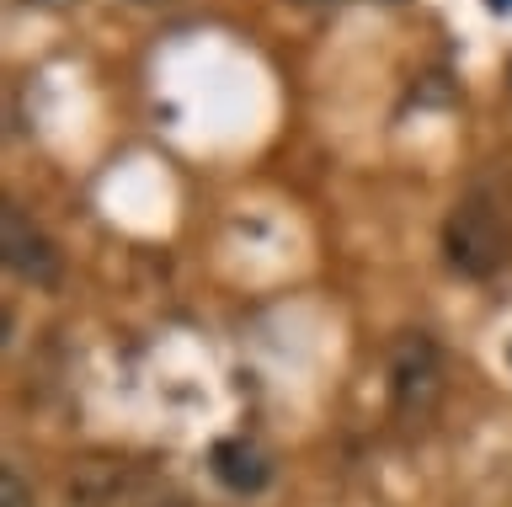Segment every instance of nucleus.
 <instances>
[{
    "label": "nucleus",
    "instance_id": "f257e3e1",
    "mask_svg": "<svg viewBox=\"0 0 512 507\" xmlns=\"http://www.w3.org/2000/svg\"><path fill=\"white\" fill-rule=\"evenodd\" d=\"M443 251H448V267L464 278L502 273L507 257H512V209L491 193V187H470V193L448 209Z\"/></svg>",
    "mask_w": 512,
    "mask_h": 507
},
{
    "label": "nucleus",
    "instance_id": "f03ea898",
    "mask_svg": "<svg viewBox=\"0 0 512 507\" xmlns=\"http://www.w3.org/2000/svg\"><path fill=\"white\" fill-rule=\"evenodd\" d=\"M443 395V358L432 337L422 331H400L390 347V401L406 422H427Z\"/></svg>",
    "mask_w": 512,
    "mask_h": 507
},
{
    "label": "nucleus",
    "instance_id": "7ed1b4c3",
    "mask_svg": "<svg viewBox=\"0 0 512 507\" xmlns=\"http://www.w3.org/2000/svg\"><path fill=\"white\" fill-rule=\"evenodd\" d=\"M6 267L22 283H32V289H59V278H64V257H59V246L48 241V235L32 225V219L16 209V203H6Z\"/></svg>",
    "mask_w": 512,
    "mask_h": 507
},
{
    "label": "nucleus",
    "instance_id": "20e7f679",
    "mask_svg": "<svg viewBox=\"0 0 512 507\" xmlns=\"http://www.w3.org/2000/svg\"><path fill=\"white\" fill-rule=\"evenodd\" d=\"M208 470H214L219 486L240 491V497H256L272 481V454L256 438H219L214 454H208Z\"/></svg>",
    "mask_w": 512,
    "mask_h": 507
},
{
    "label": "nucleus",
    "instance_id": "39448f33",
    "mask_svg": "<svg viewBox=\"0 0 512 507\" xmlns=\"http://www.w3.org/2000/svg\"><path fill=\"white\" fill-rule=\"evenodd\" d=\"M0 507H32V491H27V481L11 465L0 470Z\"/></svg>",
    "mask_w": 512,
    "mask_h": 507
},
{
    "label": "nucleus",
    "instance_id": "423d86ee",
    "mask_svg": "<svg viewBox=\"0 0 512 507\" xmlns=\"http://www.w3.org/2000/svg\"><path fill=\"white\" fill-rule=\"evenodd\" d=\"M22 6H43V11H59V6H70V0H22Z\"/></svg>",
    "mask_w": 512,
    "mask_h": 507
},
{
    "label": "nucleus",
    "instance_id": "0eeeda50",
    "mask_svg": "<svg viewBox=\"0 0 512 507\" xmlns=\"http://www.w3.org/2000/svg\"><path fill=\"white\" fill-rule=\"evenodd\" d=\"M491 6H496V11H512V0H491Z\"/></svg>",
    "mask_w": 512,
    "mask_h": 507
}]
</instances>
